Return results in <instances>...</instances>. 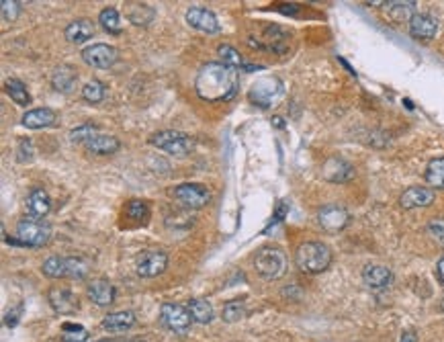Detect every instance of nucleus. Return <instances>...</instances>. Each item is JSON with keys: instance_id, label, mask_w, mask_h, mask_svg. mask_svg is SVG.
<instances>
[{"instance_id": "1", "label": "nucleus", "mask_w": 444, "mask_h": 342, "mask_svg": "<svg viewBox=\"0 0 444 342\" xmlns=\"http://www.w3.org/2000/svg\"><path fill=\"white\" fill-rule=\"evenodd\" d=\"M237 88V72L223 62H207L195 80L197 95L207 103H220L233 97Z\"/></svg>"}, {"instance_id": "2", "label": "nucleus", "mask_w": 444, "mask_h": 342, "mask_svg": "<svg viewBox=\"0 0 444 342\" xmlns=\"http://www.w3.org/2000/svg\"><path fill=\"white\" fill-rule=\"evenodd\" d=\"M295 262L303 273L319 275L332 265V250L324 242H303L295 250Z\"/></svg>"}, {"instance_id": "3", "label": "nucleus", "mask_w": 444, "mask_h": 342, "mask_svg": "<svg viewBox=\"0 0 444 342\" xmlns=\"http://www.w3.org/2000/svg\"><path fill=\"white\" fill-rule=\"evenodd\" d=\"M254 269H256V273L262 279L274 281V279H278V277L285 275V271H287V256L276 246H264L254 256Z\"/></svg>"}, {"instance_id": "4", "label": "nucleus", "mask_w": 444, "mask_h": 342, "mask_svg": "<svg viewBox=\"0 0 444 342\" xmlns=\"http://www.w3.org/2000/svg\"><path fill=\"white\" fill-rule=\"evenodd\" d=\"M150 144L172 154V156H189L195 150V140L183 132H174V130H166V132H158L150 138Z\"/></svg>"}, {"instance_id": "5", "label": "nucleus", "mask_w": 444, "mask_h": 342, "mask_svg": "<svg viewBox=\"0 0 444 342\" xmlns=\"http://www.w3.org/2000/svg\"><path fill=\"white\" fill-rule=\"evenodd\" d=\"M49 225L39 219V217H23L16 223V240L21 246H33V248H41L49 242Z\"/></svg>"}, {"instance_id": "6", "label": "nucleus", "mask_w": 444, "mask_h": 342, "mask_svg": "<svg viewBox=\"0 0 444 342\" xmlns=\"http://www.w3.org/2000/svg\"><path fill=\"white\" fill-rule=\"evenodd\" d=\"M160 320L174 334H187L191 330V322H193L189 308H185L181 304H164L160 310Z\"/></svg>"}, {"instance_id": "7", "label": "nucleus", "mask_w": 444, "mask_h": 342, "mask_svg": "<svg viewBox=\"0 0 444 342\" xmlns=\"http://www.w3.org/2000/svg\"><path fill=\"white\" fill-rule=\"evenodd\" d=\"M166 267H168V254L164 250H158V248L144 250L135 260V271L144 279H154V277L162 275L166 271Z\"/></svg>"}, {"instance_id": "8", "label": "nucleus", "mask_w": 444, "mask_h": 342, "mask_svg": "<svg viewBox=\"0 0 444 342\" xmlns=\"http://www.w3.org/2000/svg\"><path fill=\"white\" fill-rule=\"evenodd\" d=\"M172 195L187 209H201L211 201V193L197 182H183L172 191Z\"/></svg>"}, {"instance_id": "9", "label": "nucleus", "mask_w": 444, "mask_h": 342, "mask_svg": "<svg viewBox=\"0 0 444 342\" xmlns=\"http://www.w3.org/2000/svg\"><path fill=\"white\" fill-rule=\"evenodd\" d=\"M280 93H283L280 80L274 78V76H266V78H260V80H256V82L252 84V88H250V93H248V99H250L254 105L266 109V107H270V103H272Z\"/></svg>"}, {"instance_id": "10", "label": "nucleus", "mask_w": 444, "mask_h": 342, "mask_svg": "<svg viewBox=\"0 0 444 342\" xmlns=\"http://www.w3.org/2000/svg\"><path fill=\"white\" fill-rule=\"evenodd\" d=\"M350 221V213L342 207V205H324L319 211H317V223L322 225L324 232L328 234H338L342 232Z\"/></svg>"}, {"instance_id": "11", "label": "nucleus", "mask_w": 444, "mask_h": 342, "mask_svg": "<svg viewBox=\"0 0 444 342\" xmlns=\"http://www.w3.org/2000/svg\"><path fill=\"white\" fill-rule=\"evenodd\" d=\"M117 58H119L117 49H115L113 45H109V43H94V45L86 47V49L82 51V60H84L88 66L99 68V70L111 68V66L117 62Z\"/></svg>"}, {"instance_id": "12", "label": "nucleus", "mask_w": 444, "mask_h": 342, "mask_svg": "<svg viewBox=\"0 0 444 342\" xmlns=\"http://www.w3.org/2000/svg\"><path fill=\"white\" fill-rule=\"evenodd\" d=\"M47 300H49V306L53 308L55 314L68 316V314H74L78 310V300L68 287H51L47 293Z\"/></svg>"}, {"instance_id": "13", "label": "nucleus", "mask_w": 444, "mask_h": 342, "mask_svg": "<svg viewBox=\"0 0 444 342\" xmlns=\"http://www.w3.org/2000/svg\"><path fill=\"white\" fill-rule=\"evenodd\" d=\"M187 23L203 33H218L220 31V21L216 16V12L201 8V6H193L187 10Z\"/></svg>"}, {"instance_id": "14", "label": "nucleus", "mask_w": 444, "mask_h": 342, "mask_svg": "<svg viewBox=\"0 0 444 342\" xmlns=\"http://www.w3.org/2000/svg\"><path fill=\"white\" fill-rule=\"evenodd\" d=\"M434 203V191L428 186H410L402 193L400 205L404 209H418V207H428Z\"/></svg>"}, {"instance_id": "15", "label": "nucleus", "mask_w": 444, "mask_h": 342, "mask_svg": "<svg viewBox=\"0 0 444 342\" xmlns=\"http://www.w3.org/2000/svg\"><path fill=\"white\" fill-rule=\"evenodd\" d=\"M86 293H88V300L101 308H107L115 302V295H117V289L113 287V283H109L107 279H96L92 283H88L86 287Z\"/></svg>"}, {"instance_id": "16", "label": "nucleus", "mask_w": 444, "mask_h": 342, "mask_svg": "<svg viewBox=\"0 0 444 342\" xmlns=\"http://www.w3.org/2000/svg\"><path fill=\"white\" fill-rule=\"evenodd\" d=\"M439 31V21L432 14L416 12L410 21V35L414 39H432Z\"/></svg>"}, {"instance_id": "17", "label": "nucleus", "mask_w": 444, "mask_h": 342, "mask_svg": "<svg viewBox=\"0 0 444 342\" xmlns=\"http://www.w3.org/2000/svg\"><path fill=\"white\" fill-rule=\"evenodd\" d=\"M363 281L371 289H385L393 281V273L383 265H367L363 269Z\"/></svg>"}, {"instance_id": "18", "label": "nucleus", "mask_w": 444, "mask_h": 342, "mask_svg": "<svg viewBox=\"0 0 444 342\" xmlns=\"http://www.w3.org/2000/svg\"><path fill=\"white\" fill-rule=\"evenodd\" d=\"M57 115L53 109L49 107H39V109H31L23 115V125L27 130H43V127H51L55 123Z\"/></svg>"}, {"instance_id": "19", "label": "nucleus", "mask_w": 444, "mask_h": 342, "mask_svg": "<svg viewBox=\"0 0 444 342\" xmlns=\"http://www.w3.org/2000/svg\"><path fill=\"white\" fill-rule=\"evenodd\" d=\"M322 174L330 182H346V180L352 178L354 169L346 160H342V158H330V160H326V164L322 169Z\"/></svg>"}, {"instance_id": "20", "label": "nucleus", "mask_w": 444, "mask_h": 342, "mask_svg": "<svg viewBox=\"0 0 444 342\" xmlns=\"http://www.w3.org/2000/svg\"><path fill=\"white\" fill-rule=\"evenodd\" d=\"M64 35L70 43H84L94 35V23L88 19H76L64 29Z\"/></svg>"}, {"instance_id": "21", "label": "nucleus", "mask_w": 444, "mask_h": 342, "mask_svg": "<svg viewBox=\"0 0 444 342\" xmlns=\"http://www.w3.org/2000/svg\"><path fill=\"white\" fill-rule=\"evenodd\" d=\"M27 211H29V215H33V217H39V219H43L47 213H49V209H51V199H49V195L43 191V188H33L29 195H27Z\"/></svg>"}, {"instance_id": "22", "label": "nucleus", "mask_w": 444, "mask_h": 342, "mask_svg": "<svg viewBox=\"0 0 444 342\" xmlns=\"http://www.w3.org/2000/svg\"><path fill=\"white\" fill-rule=\"evenodd\" d=\"M86 150L92 152V154H99V156H107V154H115L119 150V140L115 136H109V134H96L92 136L86 144Z\"/></svg>"}, {"instance_id": "23", "label": "nucleus", "mask_w": 444, "mask_h": 342, "mask_svg": "<svg viewBox=\"0 0 444 342\" xmlns=\"http://www.w3.org/2000/svg\"><path fill=\"white\" fill-rule=\"evenodd\" d=\"M135 326V314L133 312H113L109 316H105L103 320V328L109 332H125L129 328Z\"/></svg>"}, {"instance_id": "24", "label": "nucleus", "mask_w": 444, "mask_h": 342, "mask_svg": "<svg viewBox=\"0 0 444 342\" xmlns=\"http://www.w3.org/2000/svg\"><path fill=\"white\" fill-rule=\"evenodd\" d=\"M76 80H78V74L74 72V68H70L66 64L57 66L51 74V86L60 93H70L74 88Z\"/></svg>"}, {"instance_id": "25", "label": "nucleus", "mask_w": 444, "mask_h": 342, "mask_svg": "<svg viewBox=\"0 0 444 342\" xmlns=\"http://www.w3.org/2000/svg\"><path fill=\"white\" fill-rule=\"evenodd\" d=\"M385 12L395 23L412 21L414 14H416V2H400V0L397 2H385Z\"/></svg>"}, {"instance_id": "26", "label": "nucleus", "mask_w": 444, "mask_h": 342, "mask_svg": "<svg viewBox=\"0 0 444 342\" xmlns=\"http://www.w3.org/2000/svg\"><path fill=\"white\" fill-rule=\"evenodd\" d=\"M127 19L133 23V25H148L152 19H154V8L144 4V2H127V10H125Z\"/></svg>"}, {"instance_id": "27", "label": "nucleus", "mask_w": 444, "mask_h": 342, "mask_svg": "<svg viewBox=\"0 0 444 342\" xmlns=\"http://www.w3.org/2000/svg\"><path fill=\"white\" fill-rule=\"evenodd\" d=\"M99 23H101V27H103L107 33H111V35H119V33L123 31L121 14H119V10L113 8V6H107V8L101 10V14H99Z\"/></svg>"}, {"instance_id": "28", "label": "nucleus", "mask_w": 444, "mask_h": 342, "mask_svg": "<svg viewBox=\"0 0 444 342\" xmlns=\"http://www.w3.org/2000/svg\"><path fill=\"white\" fill-rule=\"evenodd\" d=\"M4 90H6V95H8L16 105H21V107H27V105L31 103V95L27 93V86H25L21 80H16V78H8V80L4 82Z\"/></svg>"}, {"instance_id": "29", "label": "nucleus", "mask_w": 444, "mask_h": 342, "mask_svg": "<svg viewBox=\"0 0 444 342\" xmlns=\"http://www.w3.org/2000/svg\"><path fill=\"white\" fill-rule=\"evenodd\" d=\"M189 312H191L193 322L209 324V322L213 320V306H211L207 300H193V302L189 304Z\"/></svg>"}, {"instance_id": "30", "label": "nucleus", "mask_w": 444, "mask_h": 342, "mask_svg": "<svg viewBox=\"0 0 444 342\" xmlns=\"http://www.w3.org/2000/svg\"><path fill=\"white\" fill-rule=\"evenodd\" d=\"M426 182H428L432 188H444V156L434 158V160L428 162Z\"/></svg>"}, {"instance_id": "31", "label": "nucleus", "mask_w": 444, "mask_h": 342, "mask_svg": "<svg viewBox=\"0 0 444 342\" xmlns=\"http://www.w3.org/2000/svg\"><path fill=\"white\" fill-rule=\"evenodd\" d=\"M88 271H90V265L86 258H82V256H68L66 258V273H68L66 277L84 279L88 275Z\"/></svg>"}, {"instance_id": "32", "label": "nucleus", "mask_w": 444, "mask_h": 342, "mask_svg": "<svg viewBox=\"0 0 444 342\" xmlns=\"http://www.w3.org/2000/svg\"><path fill=\"white\" fill-rule=\"evenodd\" d=\"M246 316V304L241 300H231L223 306L222 310V320L227 324H233V322H239L241 318Z\"/></svg>"}, {"instance_id": "33", "label": "nucleus", "mask_w": 444, "mask_h": 342, "mask_svg": "<svg viewBox=\"0 0 444 342\" xmlns=\"http://www.w3.org/2000/svg\"><path fill=\"white\" fill-rule=\"evenodd\" d=\"M41 271H43V275L49 277V279L66 277V275H68V273H66V258H62V256H49V258L43 262Z\"/></svg>"}, {"instance_id": "34", "label": "nucleus", "mask_w": 444, "mask_h": 342, "mask_svg": "<svg viewBox=\"0 0 444 342\" xmlns=\"http://www.w3.org/2000/svg\"><path fill=\"white\" fill-rule=\"evenodd\" d=\"M82 99L90 105H96L105 99V84L101 80H90L82 86Z\"/></svg>"}, {"instance_id": "35", "label": "nucleus", "mask_w": 444, "mask_h": 342, "mask_svg": "<svg viewBox=\"0 0 444 342\" xmlns=\"http://www.w3.org/2000/svg\"><path fill=\"white\" fill-rule=\"evenodd\" d=\"M62 339L66 342H84L88 339V332L84 326L80 324H72V322H66L62 326Z\"/></svg>"}, {"instance_id": "36", "label": "nucleus", "mask_w": 444, "mask_h": 342, "mask_svg": "<svg viewBox=\"0 0 444 342\" xmlns=\"http://www.w3.org/2000/svg\"><path fill=\"white\" fill-rule=\"evenodd\" d=\"M218 53H220L223 64L229 66V68H241V66H244L241 56H239L237 49L231 47V45H220V47H218Z\"/></svg>"}, {"instance_id": "37", "label": "nucleus", "mask_w": 444, "mask_h": 342, "mask_svg": "<svg viewBox=\"0 0 444 342\" xmlns=\"http://www.w3.org/2000/svg\"><path fill=\"white\" fill-rule=\"evenodd\" d=\"M127 215H129L131 219H135V221H146V219L150 217V207H148L146 201L133 199V201H129V205H127Z\"/></svg>"}, {"instance_id": "38", "label": "nucleus", "mask_w": 444, "mask_h": 342, "mask_svg": "<svg viewBox=\"0 0 444 342\" xmlns=\"http://www.w3.org/2000/svg\"><path fill=\"white\" fill-rule=\"evenodd\" d=\"M0 10H2V19L4 21H16V16L21 12V2L18 0H2L0 2Z\"/></svg>"}, {"instance_id": "39", "label": "nucleus", "mask_w": 444, "mask_h": 342, "mask_svg": "<svg viewBox=\"0 0 444 342\" xmlns=\"http://www.w3.org/2000/svg\"><path fill=\"white\" fill-rule=\"evenodd\" d=\"M99 132H96V127L94 125H80V127H76V130H72L70 132V140L72 142H88L92 136H96Z\"/></svg>"}, {"instance_id": "40", "label": "nucleus", "mask_w": 444, "mask_h": 342, "mask_svg": "<svg viewBox=\"0 0 444 342\" xmlns=\"http://www.w3.org/2000/svg\"><path fill=\"white\" fill-rule=\"evenodd\" d=\"M428 234L439 242V244H443L444 246V221L443 219H436V221H432L430 225H428Z\"/></svg>"}, {"instance_id": "41", "label": "nucleus", "mask_w": 444, "mask_h": 342, "mask_svg": "<svg viewBox=\"0 0 444 342\" xmlns=\"http://www.w3.org/2000/svg\"><path fill=\"white\" fill-rule=\"evenodd\" d=\"M31 158H33V146H31V142L29 140H21V144H18V160L27 162Z\"/></svg>"}, {"instance_id": "42", "label": "nucleus", "mask_w": 444, "mask_h": 342, "mask_svg": "<svg viewBox=\"0 0 444 342\" xmlns=\"http://www.w3.org/2000/svg\"><path fill=\"white\" fill-rule=\"evenodd\" d=\"M21 312H23V306H18L16 310H10L8 314H6V318H4V324L6 326H16V322H18V318H21Z\"/></svg>"}, {"instance_id": "43", "label": "nucleus", "mask_w": 444, "mask_h": 342, "mask_svg": "<svg viewBox=\"0 0 444 342\" xmlns=\"http://www.w3.org/2000/svg\"><path fill=\"white\" fill-rule=\"evenodd\" d=\"M436 277H439V281L444 285V256L436 262Z\"/></svg>"}, {"instance_id": "44", "label": "nucleus", "mask_w": 444, "mask_h": 342, "mask_svg": "<svg viewBox=\"0 0 444 342\" xmlns=\"http://www.w3.org/2000/svg\"><path fill=\"white\" fill-rule=\"evenodd\" d=\"M400 342H418V337H416V332L408 330V332H404V334H402V341Z\"/></svg>"}]
</instances>
